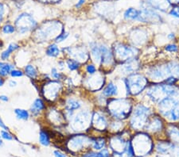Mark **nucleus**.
I'll use <instances>...</instances> for the list:
<instances>
[{
    "mask_svg": "<svg viewBox=\"0 0 179 157\" xmlns=\"http://www.w3.org/2000/svg\"><path fill=\"white\" fill-rule=\"evenodd\" d=\"M108 111L117 119L126 118L131 113L132 105L128 99H111L108 103Z\"/></svg>",
    "mask_w": 179,
    "mask_h": 157,
    "instance_id": "1",
    "label": "nucleus"
},
{
    "mask_svg": "<svg viewBox=\"0 0 179 157\" xmlns=\"http://www.w3.org/2000/svg\"><path fill=\"white\" fill-rule=\"evenodd\" d=\"M63 30L62 26L59 22H48L42 24L38 29L36 30L35 34L37 35V38L41 41H46L51 38L53 36H58L59 32Z\"/></svg>",
    "mask_w": 179,
    "mask_h": 157,
    "instance_id": "2",
    "label": "nucleus"
},
{
    "mask_svg": "<svg viewBox=\"0 0 179 157\" xmlns=\"http://www.w3.org/2000/svg\"><path fill=\"white\" fill-rule=\"evenodd\" d=\"M125 86L127 95H138L146 87L147 80L141 75H132L125 80Z\"/></svg>",
    "mask_w": 179,
    "mask_h": 157,
    "instance_id": "3",
    "label": "nucleus"
},
{
    "mask_svg": "<svg viewBox=\"0 0 179 157\" xmlns=\"http://www.w3.org/2000/svg\"><path fill=\"white\" fill-rule=\"evenodd\" d=\"M136 49L131 46H127L124 44H118L114 47V53L113 56L115 60H119L120 62H128L131 60H135V57Z\"/></svg>",
    "mask_w": 179,
    "mask_h": 157,
    "instance_id": "4",
    "label": "nucleus"
},
{
    "mask_svg": "<svg viewBox=\"0 0 179 157\" xmlns=\"http://www.w3.org/2000/svg\"><path fill=\"white\" fill-rule=\"evenodd\" d=\"M37 26V22L29 14L24 13L20 14L15 22V27L21 33L34 30Z\"/></svg>",
    "mask_w": 179,
    "mask_h": 157,
    "instance_id": "5",
    "label": "nucleus"
},
{
    "mask_svg": "<svg viewBox=\"0 0 179 157\" xmlns=\"http://www.w3.org/2000/svg\"><path fill=\"white\" fill-rule=\"evenodd\" d=\"M148 116H149V110L143 105H139L135 108L134 110V115L132 120V125L133 126H141L142 124H147L148 121Z\"/></svg>",
    "mask_w": 179,
    "mask_h": 157,
    "instance_id": "6",
    "label": "nucleus"
},
{
    "mask_svg": "<svg viewBox=\"0 0 179 157\" xmlns=\"http://www.w3.org/2000/svg\"><path fill=\"white\" fill-rule=\"evenodd\" d=\"M60 88H61V85L60 83L57 81H50L46 83L43 86L42 93L47 100L54 101V99H56Z\"/></svg>",
    "mask_w": 179,
    "mask_h": 157,
    "instance_id": "7",
    "label": "nucleus"
},
{
    "mask_svg": "<svg viewBox=\"0 0 179 157\" xmlns=\"http://www.w3.org/2000/svg\"><path fill=\"white\" fill-rule=\"evenodd\" d=\"M90 121L89 114L86 111L78 113L73 121V128L75 130H84Z\"/></svg>",
    "mask_w": 179,
    "mask_h": 157,
    "instance_id": "8",
    "label": "nucleus"
},
{
    "mask_svg": "<svg viewBox=\"0 0 179 157\" xmlns=\"http://www.w3.org/2000/svg\"><path fill=\"white\" fill-rule=\"evenodd\" d=\"M88 139L89 138L84 135L74 136L69 140V148L71 150H80L84 146V144H86Z\"/></svg>",
    "mask_w": 179,
    "mask_h": 157,
    "instance_id": "9",
    "label": "nucleus"
},
{
    "mask_svg": "<svg viewBox=\"0 0 179 157\" xmlns=\"http://www.w3.org/2000/svg\"><path fill=\"white\" fill-rule=\"evenodd\" d=\"M92 124L97 130H104L108 125L105 117L99 113H95L92 118Z\"/></svg>",
    "mask_w": 179,
    "mask_h": 157,
    "instance_id": "10",
    "label": "nucleus"
},
{
    "mask_svg": "<svg viewBox=\"0 0 179 157\" xmlns=\"http://www.w3.org/2000/svg\"><path fill=\"white\" fill-rule=\"evenodd\" d=\"M45 108V105L44 102L41 99H35L34 102H33L31 106H30V111L33 114L37 115L41 110H43Z\"/></svg>",
    "mask_w": 179,
    "mask_h": 157,
    "instance_id": "11",
    "label": "nucleus"
},
{
    "mask_svg": "<svg viewBox=\"0 0 179 157\" xmlns=\"http://www.w3.org/2000/svg\"><path fill=\"white\" fill-rule=\"evenodd\" d=\"M141 11H138L135 8H128L127 11L124 12V17L127 20H138L139 21L140 18Z\"/></svg>",
    "mask_w": 179,
    "mask_h": 157,
    "instance_id": "12",
    "label": "nucleus"
},
{
    "mask_svg": "<svg viewBox=\"0 0 179 157\" xmlns=\"http://www.w3.org/2000/svg\"><path fill=\"white\" fill-rule=\"evenodd\" d=\"M117 93H118V87L112 82L109 83L103 90V95L105 97H112L116 95Z\"/></svg>",
    "mask_w": 179,
    "mask_h": 157,
    "instance_id": "13",
    "label": "nucleus"
},
{
    "mask_svg": "<svg viewBox=\"0 0 179 157\" xmlns=\"http://www.w3.org/2000/svg\"><path fill=\"white\" fill-rule=\"evenodd\" d=\"M18 49H19V45H17L15 43H11L8 45V47L4 52H2L1 54V58L2 60H7L9 58V56H11V54L13 52H15V50H17Z\"/></svg>",
    "mask_w": 179,
    "mask_h": 157,
    "instance_id": "14",
    "label": "nucleus"
},
{
    "mask_svg": "<svg viewBox=\"0 0 179 157\" xmlns=\"http://www.w3.org/2000/svg\"><path fill=\"white\" fill-rule=\"evenodd\" d=\"M14 69V65L6 62H0V76H6L11 74Z\"/></svg>",
    "mask_w": 179,
    "mask_h": 157,
    "instance_id": "15",
    "label": "nucleus"
},
{
    "mask_svg": "<svg viewBox=\"0 0 179 157\" xmlns=\"http://www.w3.org/2000/svg\"><path fill=\"white\" fill-rule=\"evenodd\" d=\"M80 107V102L74 99H69L66 103V110L69 114H72L76 110H78Z\"/></svg>",
    "mask_w": 179,
    "mask_h": 157,
    "instance_id": "16",
    "label": "nucleus"
},
{
    "mask_svg": "<svg viewBox=\"0 0 179 157\" xmlns=\"http://www.w3.org/2000/svg\"><path fill=\"white\" fill-rule=\"evenodd\" d=\"M92 144L93 149L96 150H101L105 147L106 140L104 138H96L95 140H92Z\"/></svg>",
    "mask_w": 179,
    "mask_h": 157,
    "instance_id": "17",
    "label": "nucleus"
},
{
    "mask_svg": "<svg viewBox=\"0 0 179 157\" xmlns=\"http://www.w3.org/2000/svg\"><path fill=\"white\" fill-rule=\"evenodd\" d=\"M46 54L49 56H52V57H56L60 54V49H59L58 46L56 44H52L50 45L46 49Z\"/></svg>",
    "mask_w": 179,
    "mask_h": 157,
    "instance_id": "18",
    "label": "nucleus"
},
{
    "mask_svg": "<svg viewBox=\"0 0 179 157\" xmlns=\"http://www.w3.org/2000/svg\"><path fill=\"white\" fill-rule=\"evenodd\" d=\"M39 140L42 145L44 146H48L50 144V135L46 131L41 130L40 134H39Z\"/></svg>",
    "mask_w": 179,
    "mask_h": 157,
    "instance_id": "19",
    "label": "nucleus"
},
{
    "mask_svg": "<svg viewBox=\"0 0 179 157\" xmlns=\"http://www.w3.org/2000/svg\"><path fill=\"white\" fill-rule=\"evenodd\" d=\"M15 113L17 116V118L21 119V120H28L30 117L28 111L23 109H15Z\"/></svg>",
    "mask_w": 179,
    "mask_h": 157,
    "instance_id": "20",
    "label": "nucleus"
},
{
    "mask_svg": "<svg viewBox=\"0 0 179 157\" xmlns=\"http://www.w3.org/2000/svg\"><path fill=\"white\" fill-rule=\"evenodd\" d=\"M25 72L29 77H30L31 79H34L37 75V69L35 68L33 65H27L26 68H25Z\"/></svg>",
    "mask_w": 179,
    "mask_h": 157,
    "instance_id": "21",
    "label": "nucleus"
},
{
    "mask_svg": "<svg viewBox=\"0 0 179 157\" xmlns=\"http://www.w3.org/2000/svg\"><path fill=\"white\" fill-rule=\"evenodd\" d=\"M67 66L69 70L75 71L80 68V62L77 60H73V59H69L67 60Z\"/></svg>",
    "mask_w": 179,
    "mask_h": 157,
    "instance_id": "22",
    "label": "nucleus"
},
{
    "mask_svg": "<svg viewBox=\"0 0 179 157\" xmlns=\"http://www.w3.org/2000/svg\"><path fill=\"white\" fill-rule=\"evenodd\" d=\"M15 27L13 26H11L10 24H7V25H5L2 29V33H4L5 34H11V33H13L15 32Z\"/></svg>",
    "mask_w": 179,
    "mask_h": 157,
    "instance_id": "23",
    "label": "nucleus"
},
{
    "mask_svg": "<svg viewBox=\"0 0 179 157\" xmlns=\"http://www.w3.org/2000/svg\"><path fill=\"white\" fill-rule=\"evenodd\" d=\"M68 37H69V33L63 31L62 33H60V34L55 38V41H56L57 43H60V42L65 41L68 38Z\"/></svg>",
    "mask_w": 179,
    "mask_h": 157,
    "instance_id": "24",
    "label": "nucleus"
},
{
    "mask_svg": "<svg viewBox=\"0 0 179 157\" xmlns=\"http://www.w3.org/2000/svg\"><path fill=\"white\" fill-rule=\"evenodd\" d=\"M170 15H171L172 17H177L179 18V5H176L174 7H172V9H171L170 11Z\"/></svg>",
    "mask_w": 179,
    "mask_h": 157,
    "instance_id": "25",
    "label": "nucleus"
},
{
    "mask_svg": "<svg viewBox=\"0 0 179 157\" xmlns=\"http://www.w3.org/2000/svg\"><path fill=\"white\" fill-rule=\"evenodd\" d=\"M165 49H166V51H168V52H176L178 51V47H177V45H174V44H170V45H166Z\"/></svg>",
    "mask_w": 179,
    "mask_h": 157,
    "instance_id": "26",
    "label": "nucleus"
},
{
    "mask_svg": "<svg viewBox=\"0 0 179 157\" xmlns=\"http://www.w3.org/2000/svg\"><path fill=\"white\" fill-rule=\"evenodd\" d=\"M1 137H2L3 139H5V140H13V137L9 133L7 130H2V131H1Z\"/></svg>",
    "mask_w": 179,
    "mask_h": 157,
    "instance_id": "27",
    "label": "nucleus"
},
{
    "mask_svg": "<svg viewBox=\"0 0 179 157\" xmlns=\"http://www.w3.org/2000/svg\"><path fill=\"white\" fill-rule=\"evenodd\" d=\"M51 75H52L54 79H56V80H60V79H62V74H60V72L57 71L56 68H53L51 70Z\"/></svg>",
    "mask_w": 179,
    "mask_h": 157,
    "instance_id": "28",
    "label": "nucleus"
},
{
    "mask_svg": "<svg viewBox=\"0 0 179 157\" xmlns=\"http://www.w3.org/2000/svg\"><path fill=\"white\" fill-rule=\"evenodd\" d=\"M86 71L90 75H94L96 71V68L93 64H89L87 65L86 67Z\"/></svg>",
    "mask_w": 179,
    "mask_h": 157,
    "instance_id": "29",
    "label": "nucleus"
},
{
    "mask_svg": "<svg viewBox=\"0 0 179 157\" xmlns=\"http://www.w3.org/2000/svg\"><path fill=\"white\" fill-rule=\"evenodd\" d=\"M11 75L12 77H22L23 75V72L20 70H16V69H13L11 72Z\"/></svg>",
    "mask_w": 179,
    "mask_h": 157,
    "instance_id": "30",
    "label": "nucleus"
},
{
    "mask_svg": "<svg viewBox=\"0 0 179 157\" xmlns=\"http://www.w3.org/2000/svg\"><path fill=\"white\" fill-rule=\"evenodd\" d=\"M96 157H109V152L108 149H103V150L97 153Z\"/></svg>",
    "mask_w": 179,
    "mask_h": 157,
    "instance_id": "31",
    "label": "nucleus"
},
{
    "mask_svg": "<svg viewBox=\"0 0 179 157\" xmlns=\"http://www.w3.org/2000/svg\"><path fill=\"white\" fill-rule=\"evenodd\" d=\"M4 12H5L4 5L2 4V3H0V22H1L2 18H3V16H4Z\"/></svg>",
    "mask_w": 179,
    "mask_h": 157,
    "instance_id": "32",
    "label": "nucleus"
},
{
    "mask_svg": "<svg viewBox=\"0 0 179 157\" xmlns=\"http://www.w3.org/2000/svg\"><path fill=\"white\" fill-rule=\"evenodd\" d=\"M54 154L55 157H66V155L63 154L62 152H60V151H54Z\"/></svg>",
    "mask_w": 179,
    "mask_h": 157,
    "instance_id": "33",
    "label": "nucleus"
},
{
    "mask_svg": "<svg viewBox=\"0 0 179 157\" xmlns=\"http://www.w3.org/2000/svg\"><path fill=\"white\" fill-rule=\"evenodd\" d=\"M37 1L44 3H55V2H58L60 0H37Z\"/></svg>",
    "mask_w": 179,
    "mask_h": 157,
    "instance_id": "34",
    "label": "nucleus"
},
{
    "mask_svg": "<svg viewBox=\"0 0 179 157\" xmlns=\"http://www.w3.org/2000/svg\"><path fill=\"white\" fill-rule=\"evenodd\" d=\"M0 127L2 128V129H4V130H7V131L8 130V128L6 126V125H5L4 122L2 121V120L1 119V118H0Z\"/></svg>",
    "mask_w": 179,
    "mask_h": 157,
    "instance_id": "35",
    "label": "nucleus"
},
{
    "mask_svg": "<svg viewBox=\"0 0 179 157\" xmlns=\"http://www.w3.org/2000/svg\"><path fill=\"white\" fill-rule=\"evenodd\" d=\"M0 100L2 102H8L9 99L6 95H0Z\"/></svg>",
    "mask_w": 179,
    "mask_h": 157,
    "instance_id": "36",
    "label": "nucleus"
},
{
    "mask_svg": "<svg viewBox=\"0 0 179 157\" xmlns=\"http://www.w3.org/2000/svg\"><path fill=\"white\" fill-rule=\"evenodd\" d=\"M9 86H11V87L16 86H17V82H16V81H14V80H11V81L9 82Z\"/></svg>",
    "mask_w": 179,
    "mask_h": 157,
    "instance_id": "37",
    "label": "nucleus"
},
{
    "mask_svg": "<svg viewBox=\"0 0 179 157\" xmlns=\"http://www.w3.org/2000/svg\"><path fill=\"white\" fill-rule=\"evenodd\" d=\"M84 1H85V0H80V1L76 3V7H77L78 8V7H81V6L84 3Z\"/></svg>",
    "mask_w": 179,
    "mask_h": 157,
    "instance_id": "38",
    "label": "nucleus"
},
{
    "mask_svg": "<svg viewBox=\"0 0 179 157\" xmlns=\"http://www.w3.org/2000/svg\"><path fill=\"white\" fill-rule=\"evenodd\" d=\"M4 84V80L0 76V86H2Z\"/></svg>",
    "mask_w": 179,
    "mask_h": 157,
    "instance_id": "39",
    "label": "nucleus"
},
{
    "mask_svg": "<svg viewBox=\"0 0 179 157\" xmlns=\"http://www.w3.org/2000/svg\"><path fill=\"white\" fill-rule=\"evenodd\" d=\"M171 35H169V38H174V33H171Z\"/></svg>",
    "mask_w": 179,
    "mask_h": 157,
    "instance_id": "40",
    "label": "nucleus"
},
{
    "mask_svg": "<svg viewBox=\"0 0 179 157\" xmlns=\"http://www.w3.org/2000/svg\"><path fill=\"white\" fill-rule=\"evenodd\" d=\"M169 2H174V3H175L174 2H178V0H169Z\"/></svg>",
    "mask_w": 179,
    "mask_h": 157,
    "instance_id": "41",
    "label": "nucleus"
},
{
    "mask_svg": "<svg viewBox=\"0 0 179 157\" xmlns=\"http://www.w3.org/2000/svg\"><path fill=\"white\" fill-rule=\"evenodd\" d=\"M1 144H2V140H1V136H0V146H1Z\"/></svg>",
    "mask_w": 179,
    "mask_h": 157,
    "instance_id": "42",
    "label": "nucleus"
}]
</instances>
